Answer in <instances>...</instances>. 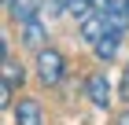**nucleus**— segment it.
Instances as JSON below:
<instances>
[{
    "mask_svg": "<svg viewBox=\"0 0 129 125\" xmlns=\"http://www.w3.org/2000/svg\"><path fill=\"white\" fill-rule=\"evenodd\" d=\"M33 66H37V81H41V85H44V88H55L63 77H67V55L44 44V48L37 52V59H33Z\"/></svg>",
    "mask_w": 129,
    "mask_h": 125,
    "instance_id": "nucleus-1",
    "label": "nucleus"
},
{
    "mask_svg": "<svg viewBox=\"0 0 129 125\" xmlns=\"http://www.w3.org/2000/svg\"><path fill=\"white\" fill-rule=\"evenodd\" d=\"M22 26V44H26V48H33V52H41L44 48V40H48V26H44V19H41V15H33V19H26V22H19Z\"/></svg>",
    "mask_w": 129,
    "mask_h": 125,
    "instance_id": "nucleus-2",
    "label": "nucleus"
},
{
    "mask_svg": "<svg viewBox=\"0 0 129 125\" xmlns=\"http://www.w3.org/2000/svg\"><path fill=\"white\" fill-rule=\"evenodd\" d=\"M85 96H89L92 107L107 110V107H111V81H107L103 74H92L89 81H85Z\"/></svg>",
    "mask_w": 129,
    "mask_h": 125,
    "instance_id": "nucleus-3",
    "label": "nucleus"
},
{
    "mask_svg": "<svg viewBox=\"0 0 129 125\" xmlns=\"http://www.w3.org/2000/svg\"><path fill=\"white\" fill-rule=\"evenodd\" d=\"M122 33H125V29H111V26H107V33L92 44V52H96L100 63H111V59L118 55V48H122Z\"/></svg>",
    "mask_w": 129,
    "mask_h": 125,
    "instance_id": "nucleus-4",
    "label": "nucleus"
},
{
    "mask_svg": "<svg viewBox=\"0 0 129 125\" xmlns=\"http://www.w3.org/2000/svg\"><path fill=\"white\" fill-rule=\"evenodd\" d=\"M15 125H44V110H41L37 99H19L15 103Z\"/></svg>",
    "mask_w": 129,
    "mask_h": 125,
    "instance_id": "nucleus-5",
    "label": "nucleus"
},
{
    "mask_svg": "<svg viewBox=\"0 0 129 125\" xmlns=\"http://www.w3.org/2000/svg\"><path fill=\"white\" fill-rule=\"evenodd\" d=\"M4 8H8V15L15 22H26V19H33V15H41V0H4Z\"/></svg>",
    "mask_w": 129,
    "mask_h": 125,
    "instance_id": "nucleus-6",
    "label": "nucleus"
},
{
    "mask_svg": "<svg viewBox=\"0 0 129 125\" xmlns=\"http://www.w3.org/2000/svg\"><path fill=\"white\" fill-rule=\"evenodd\" d=\"M103 33H107V15H96V11H92L89 19H81V37H85V44H96Z\"/></svg>",
    "mask_w": 129,
    "mask_h": 125,
    "instance_id": "nucleus-7",
    "label": "nucleus"
},
{
    "mask_svg": "<svg viewBox=\"0 0 129 125\" xmlns=\"http://www.w3.org/2000/svg\"><path fill=\"white\" fill-rule=\"evenodd\" d=\"M22 77H26V70H22L15 59H4V88H19Z\"/></svg>",
    "mask_w": 129,
    "mask_h": 125,
    "instance_id": "nucleus-8",
    "label": "nucleus"
},
{
    "mask_svg": "<svg viewBox=\"0 0 129 125\" xmlns=\"http://www.w3.org/2000/svg\"><path fill=\"white\" fill-rule=\"evenodd\" d=\"M67 15H74V19H89L92 15V0H70V8H67Z\"/></svg>",
    "mask_w": 129,
    "mask_h": 125,
    "instance_id": "nucleus-9",
    "label": "nucleus"
},
{
    "mask_svg": "<svg viewBox=\"0 0 129 125\" xmlns=\"http://www.w3.org/2000/svg\"><path fill=\"white\" fill-rule=\"evenodd\" d=\"M118 4H122V0H92V11H96V15H111Z\"/></svg>",
    "mask_w": 129,
    "mask_h": 125,
    "instance_id": "nucleus-10",
    "label": "nucleus"
},
{
    "mask_svg": "<svg viewBox=\"0 0 129 125\" xmlns=\"http://www.w3.org/2000/svg\"><path fill=\"white\" fill-rule=\"evenodd\" d=\"M70 0H48V15H67Z\"/></svg>",
    "mask_w": 129,
    "mask_h": 125,
    "instance_id": "nucleus-11",
    "label": "nucleus"
},
{
    "mask_svg": "<svg viewBox=\"0 0 129 125\" xmlns=\"http://www.w3.org/2000/svg\"><path fill=\"white\" fill-rule=\"evenodd\" d=\"M122 99L129 103V70H125V77H122Z\"/></svg>",
    "mask_w": 129,
    "mask_h": 125,
    "instance_id": "nucleus-12",
    "label": "nucleus"
},
{
    "mask_svg": "<svg viewBox=\"0 0 129 125\" xmlns=\"http://www.w3.org/2000/svg\"><path fill=\"white\" fill-rule=\"evenodd\" d=\"M118 125H129V107H125V110L118 114Z\"/></svg>",
    "mask_w": 129,
    "mask_h": 125,
    "instance_id": "nucleus-13",
    "label": "nucleus"
},
{
    "mask_svg": "<svg viewBox=\"0 0 129 125\" xmlns=\"http://www.w3.org/2000/svg\"><path fill=\"white\" fill-rule=\"evenodd\" d=\"M125 15H129V0H125Z\"/></svg>",
    "mask_w": 129,
    "mask_h": 125,
    "instance_id": "nucleus-14",
    "label": "nucleus"
},
{
    "mask_svg": "<svg viewBox=\"0 0 129 125\" xmlns=\"http://www.w3.org/2000/svg\"><path fill=\"white\" fill-rule=\"evenodd\" d=\"M125 70H129V66H125Z\"/></svg>",
    "mask_w": 129,
    "mask_h": 125,
    "instance_id": "nucleus-15",
    "label": "nucleus"
}]
</instances>
